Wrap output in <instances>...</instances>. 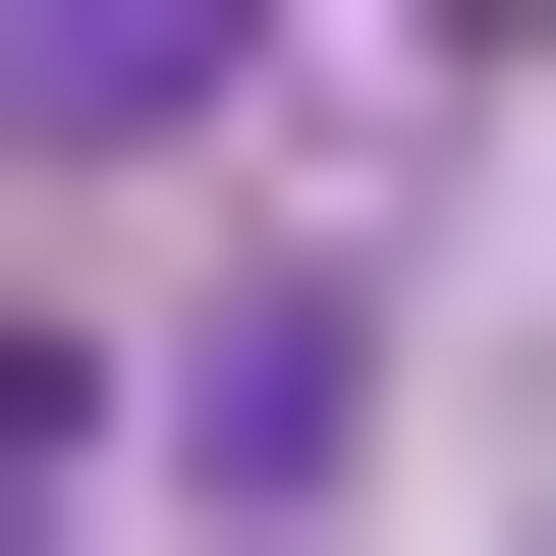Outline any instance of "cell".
<instances>
[{
	"mask_svg": "<svg viewBox=\"0 0 556 556\" xmlns=\"http://www.w3.org/2000/svg\"><path fill=\"white\" fill-rule=\"evenodd\" d=\"M56 445H112V334H0V556H56Z\"/></svg>",
	"mask_w": 556,
	"mask_h": 556,
	"instance_id": "7a4b0ae2",
	"label": "cell"
},
{
	"mask_svg": "<svg viewBox=\"0 0 556 556\" xmlns=\"http://www.w3.org/2000/svg\"><path fill=\"white\" fill-rule=\"evenodd\" d=\"M223 112H278V0H0V167H56V223H112V167H223Z\"/></svg>",
	"mask_w": 556,
	"mask_h": 556,
	"instance_id": "6da1fadb",
	"label": "cell"
},
{
	"mask_svg": "<svg viewBox=\"0 0 556 556\" xmlns=\"http://www.w3.org/2000/svg\"><path fill=\"white\" fill-rule=\"evenodd\" d=\"M445 56H501V0H445Z\"/></svg>",
	"mask_w": 556,
	"mask_h": 556,
	"instance_id": "3957f363",
	"label": "cell"
}]
</instances>
